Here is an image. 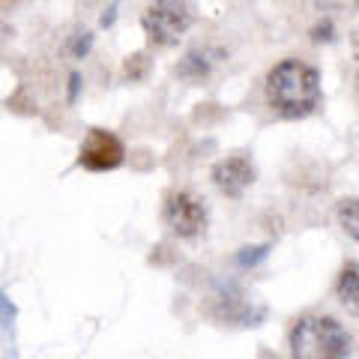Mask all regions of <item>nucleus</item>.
I'll return each instance as SVG.
<instances>
[{"label":"nucleus","instance_id":"1","mask_svg":"<svg viewBox=\"0 0 359 359\" xmlns=\"http://www.w3.org/2000/svg\"><path fill=\"white\" fill-rule=\"evenodd\" d=\"M266 102L285 120H302L320 105V72L302 60H282L266 75Z\"/></svg>","mask_w":359,"mask_h":359},{"label":"nucleus","instance_id":"2","mask_svg":"<svg viewBox=\"0 0 359 359\" xmlns=\"http://www.w3.org/2000/svg\"><path fill=\"white\" fill-rule=\"evenodd\" d=\"M290 353L302 359H339L351 353V335L335 318L306 314L290 327Z\"/></svg>","mask_w":359,"mask_h":359},{"label":"nucleus","instance_id":"3","mask_svg":"<svg viewBox=\"0 0 359 359\" xmlns=\"http://www.w3.org/2000/svg\"><path fill=\"white\" fill-rule=\"evenodd\" d=\"M192 21H195V13L189 0H156V4L144 9L141 27L153 45L171 48V45H177L189 33Z\"/></svg>","mask_w":359,"mask_h":359},{"label":"nucleus","instance_id":"4","mask_svg":"<svg viewBox=\"0 0 359 359\" xmlns=\"http://www.w3.org/2000/svg\"><path fill=\"white\" fill-rule=\"evenodd\" d=\"M162 219L165 224L171 228L177 237L183 240H192L198 233L207 231V222H210V212L204 207L195 192H186V189H177L165 198V207H162Z\"/></svg>","mask_w":359,"mask_h":359},{"label":"nucleus","instance_id":"5","mask_svg":"<svg viewBox=\"0 0 359 359\" xmlns=\"http://www.w3.org/2000/svg\"><path fill=\"white\" fill-rule=\"evenodd\" d=\"M123 144L117 135H111L105 129H93L81 144V153H78V165L87 168V171H114L123 165Z\"/></svg>","mask_w":359,"mask_h":359},{"label":"nucleus","instance_id":"6","mask_svg":"<svg viewBox=\"0 0 359 359\" xmlns=\"http://www.w3.org/2000/svg\"><path fill=\"white\" fill-rule=\"evenodd\" d=\"M212 183L222 195L228 198H243L245 189L255 183V165L245 156H228V159L216 162L212 168Z\"/></svg>","mask_w":359,"mask_h":359},{"label":"nucleus","instance_id":"7","mask_svg":"<svg viewBox=\"0 0 359 359\" xmlns=\"http://www.w3.org/2000/svg\"><path fill=\"white\" fill-rule=\"evenodd\" d=\"M335 297H339V302L351 314H359V264H347L339 273V282H335Z\"/></svg>","mask_w":359,"mask_h":359},{"label":"nucleus","instance_id":"8","mask_svg":"<svg viewBox=\"0 0 359 359\" xmlns=\"http://www.w3.org/2000/svg\"><path fill=\"white\" fill-rule=\"evenodd\" d=\"M339 224L351 240H359V198H344L339 204Z\"/></svg>","mask_w":359,"mask_h":359},{"label":"nucleus","instance_id":"9","mask_svg":"<svg viewBox=\"0 0 359 359\" xmlns=\"http://www.w3.org/2000/svg\"><path fill=\"white\" fill-rule=\"evenodd\" d=\"M13 4H15V0H13Z\"/></svg>","mask_w":359,"mask_h":359}]
</instances>
